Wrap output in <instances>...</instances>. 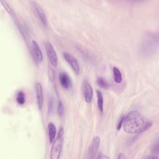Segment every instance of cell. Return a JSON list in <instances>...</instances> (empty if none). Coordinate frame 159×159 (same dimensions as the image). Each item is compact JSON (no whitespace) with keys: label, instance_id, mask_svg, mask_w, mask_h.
Returning a JSON list of instances; mask_svg holds the SVG:
<instances>
[{"label":"cell","instance_id":"1","mask_svg":"<svg viewBox=\"0 0 159 159\" xmlns=\"http://www.w3.org/2000/svg\"><path fill=\"white\" fill-rule=\"evenodd\" d=\"M152 125L150 120L136 111H130L125 116L122 124L124 130L131 134H140L148 129Z\"/></svg>","mask_w":159,"mask_h":159},{"label":"cell","instance_id":"2","mask_svg":"<svg viewBox=\"0 0 159 159\" xmlns=\"http://www.w3.org/2000/svg\"><path fill=\"white\" fill-rule=\"evenodd\" d=\"M63 135L64 130L63 128L61 127L59 129L57 135L56 136L54 141L52 143V146L50 151V158L51 159H58L61 155L63 143Z\"/></svg>","mask_w":159,"mask_h":159},{"label":"cell","instance_id":"3","mask_svg":"<svg viewBox=\"0 0 159 159\" xmlns=\"http://www.w3.org/2000/svg\"><path fill=\"white\" fill-rule=\"evenodd\" d=\"M101 139L98 136H96L91 141L87 152V158L89 159H93L96 158L98 148L100 145Z\"/></svg>","mask_w":159,"mask_h":159},{"label":"cell","instance_id":"4","mask_svg":"<svg viewBox=\"0 0 159 159\" xmlns=\"http://www.w3.org/2000/svg\"><path fill=\"white\" fill-rule=\"evenodd\" d=\"M81 89H82V93H83L85 101L87 103H90L93 98V91L91 84L87 81V80L85 79L83 80L82 83Z\"/></svg>","mask_w":159,"mask_h":159},{"label":"cell","instance_id":"5","mask_svg":"<svg viewBox=\"0 0 159 159\" xmlns=\"http://www.w3.org/2000/svg\"><path fill=\"white\" fill-rule=\"evenodd\" d=\"M30 2L32 4V7H33V9H34L35 13L36 14L37 16L38 17V18L39 19L40 22L42 23V24L44 26L47 27V24H47V19L45 14L43 10L42 9V8L35 1H31Z\"/></svg>","mask_w":159,"mask_h":159},{"label":"cell","instance_id":"6","mask_svg":"<svg viewBox=\"0 0 159 159\" xmlns=\"http://www.w3.org/2000/svg\"><path fill=\"white\" fill-rule=\"evenodd\" d=\"M45 50L47 55L48 58L50 62V63L53 66H57L58 63V57L55 50H54L52 44L49 42H47L45 43Z\"/></svg>","mask_w":159,"mask_h":159},{"label":"cell","instance_id":"7","mask_svg":"<svg viewBox=\"0 0 159 159\" xmlns=\"http://www.w3.org/2000/svg\"><path fill=\"white\" fill-rule=\"evenodd\" d=\"M63 57L66 62L70 65L73 71L76 74H79L80 71V64L75 57H74L71 54L68 53H64Z\"/></svg>","mask_w":159,"mask_h":159},{"label":"cell","instance_id":"8","mask_svg":"<svg viewBox=\"0 0 159 159\" xmlns=\"http://www.w3.org/2000/svg\"><path fill=\"white\" fill-rule=\"evenodd\" d=\"M31 53L34 60L37 63H40L43 59L42 52L37 42L35 40H32L31 42Z\"/></svg>","mask_w":159,"mask_h":159},{"label":"cell","instance_id":"9","mask_svg":"<svg viewBox=\"0 0 159 159\" xmlns=\"http://www.w3.org/2000/svg\"><path fill=\"white\" fill-rule=\"evenodd\" d=\"M35 93H36V98L38 104L39 109H42L43 103V94L42 86L40 83H37L35 84Z\"/></svg>","mask_w":159,"mask_h":159},{"label":"cell","instance_id":"10","mask_svg":"<svg viewBox=\"0 0 159 159\" xmlns=\"http://www.w3.org/2000/svg\"><path fill=\"white\" fill-rule=\"evenodd\" d=\"M59 80L61 85L65 89H68L71 84L70 78L65 72H62L59 75Z\"/></svg>","mask_w":159,"mask_h":159},{"label":"cell","instance_id":"11","mask_svg":"<svg viewBox=\"0 0 159 159\" xmlns=\"http://www.w3.org/2000/svg\"><path fill=\"white\" fill-rule=\"evenodd\" d=\"M48 132L50 143H52L56 137V127L52 122H50L48 125Z\"/></svg>","mask_w":159,"mask_h":159},{"label":"cell","instance_id":"12","mask_svg":"<svg viewBox=\"0 0 159 159\" xmlns=\"http://www.w3.org/2000/svg\"><path fill=\"white\" fill-rule=\"evenodd\" d=\"M112 71H113L114 81L116 83H120L122 81V73L120 71V70L118 68L114 66L113 68Z\"/></svg>","mask_w":159,"mask_h":159},{"label":"cell","instance_id":"13","mask_svg":"<svg viewBox=\"0 0 159 159\" xmlns=\"http://www.w3.org/2000/svg\"><path fill=\"white\" fill-rule=\"evenodd\" d=\"M97 95V102H98V107L101 112L103 111V96L102 93L99 90L96 91Z\"/></svg>","mask_w":159,"mask_h":159},{"label":"cell","instance_id":"14","mask_svg":"<svg viewBox=\"0 0 159 159\" xmlns=\"http://www.w3.org/2000/svg\"><path fill=\"white\" fill-rule=\"evenodd\" d=\"M16 101L17 102L20 104L22 105L25 102V95L22 91H19L16 94Z\"/></svg>","mask_w":159,"mask_h":159},{"label":"cell","instance_id":"15","mask_svg":"<svg viewBox=\"0 0 159 159\" xmlns=\"http://www.w3.org/2000/svg\"><path fill=\"white\" fill-rule=\"evenodd\" d=\"M97 84L99 86L104 89H107L109 87V83L102 77H99L97 78Z\"/></svg>","mask_w":159,"mask_h":159},{"label":"cell","instance_id":"16","mask_svg":"<svg viewBox=\"0 0 159 159\" xmlns=\"http://www.w3.org/2000/svg\"><path fill=\"white\" fill-rule=\"evenodd\" d=\"M57 111L58 114L60 116H61L63 114L64 112V106L63 104V102L60 100L58 103V106H57Z\"/></svg>","mask_w":159,"mask_h":159},{"label":"cell","instance_id":"17","mask_svg":"<svg viewBox=\"0 0 159 159\" xmlns=\"http://www.w3.org/2000/svg\"><path fill=\"white\" fill-rule=\"evenodd\" d=\"M124 117H125V116H122L120 118V119H119V122L117 124V130H120V129L122 126V124H123V122H124Z\"/></svg>","mask_w":159,"mask_h":159},{"label":"cell","instance_id":"18","mask_svg":"<svg viewBox=\"0 0 159 159\" xmlns=\"http://www.w3.org/2000/svg\"><path fill=\"white\" fill-rule=\"evenodd\" d=\"M158 148H158V141H157V143L153 145V148H152V151L153 153H158Z\"/></svg>","mask_w":159,"mask_h":159},{"label":"cell","instance_id":"19","mask_svg":"<svg viewBox=\"0 0 159 159\" xmlns=\"http://www.w3.org/2000/svg\"><path fill=\"white\" fill-rule=\"evenodd\" d=\"M96 158H99V159H103V158H109L108 157L104 155V154H102L101 152H99L98 154V156L96 157Z\"/></svg>","mask_w":159,"mask_h":159}]
</instances>
